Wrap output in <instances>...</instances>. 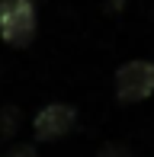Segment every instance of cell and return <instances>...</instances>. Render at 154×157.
I'll return each instance as SVG.
<instances>
[{
    "mask_svg": "<svg viewBox=\"0 0 154 157\" xmlns=\"http://www.w3.org/2000/svg\"><path fill=\"white\" fill-rule=\"evenodd\" d=\"M19 128V109L16 106H0V141L13 138Z\"/></svg>",
    "mask_w": 154,
    "mask_h": 157,
    "instance_id": "cell-4",
    "label": "cell"
},
{
    "mask_svg": "<svg viewBox=\"0 0 154 157\" xmlns=\"http://www.w3.org/2000/svg\"><path fill=\"white\" fill-rule=\"evenodd\" d=\"M0 39L13 48H26L36 39V3L10 10L0 16Z\"/></svg>",
    "mask_w": 154,
    "mask_h": 157,
    "instance_id": "cell-3",
    "label": "cell"
},
{
    "mask_svg": "<svg viewBox=\"0 0 154 157\" xmlns=\"http://www.w3.org/2000/svg\"><path fill=\"white\" fill-rule=\"evenodd\" d=\"M154 93V64L129 61L116 71V96L122 103H141Z\"/></svg>",
    "mask_w": 154,
    "mask_h": 157,
    "instance_id": "cell-1",
    "label": "cell"
},
{
    "mask_svg": "<svg viewBox=\"0 0 154 157\" xmlns=\"http://www.w3.org/2000/svg\"><path fill=\"white\" fill-rule=\"evenodd\" d=\"M3 157H36V147L32 144H19V147H10Z\"/></svg>",
    "mask_w": 154,
    "mask_h": 157,
    "instance_id": "cell-7",
    "label": "cell"
},
{
    "mask_svg": "<svg viewBox=\"0 0 154 157\" xmlns=\"http://www.w3.org/2000/svg\"><path fill=\"white\" fill-rule=\"evenodd\" d=\"M74 122L77 112L67 103H52L32 119V135H36V141H58L74 128Z\"/></svg>",
    "mask_w": 154,
    "mask_h": 157,
    "instance_id": "cell-2",
    "label": "cell"
},
{
    "mask_svg": "<svg viewBox=\"0 0 154 157\" xmlns=\"http://www.w3.org/2000/svg\"><path fill=\"white\" fill-rule=\"evenodd\" d=\"M96 157H132V151L125 144H116V141H109V144H103L100 147V154Z\"/></svg>",
    "mask_w": 154,
    "mask_h": 157,
    "instance_id": "cell-5",
    "label": "cell"
},
{
    "mask_svg": "<svg viewBox=\"0 0 154 157\" xmlns=\"http://www.w3.org/2000/svg\"><path fill=\"white\" fill-rule=\"evenodd\" d=\"M29 3H36V0H0V16L10 10H19V6H29Z\"/></svg>",
    "mask_w": 154,
    "mask_h": 157,
    "instance_id": "cell-6",
    "label": "cell"
}]
</instances>
